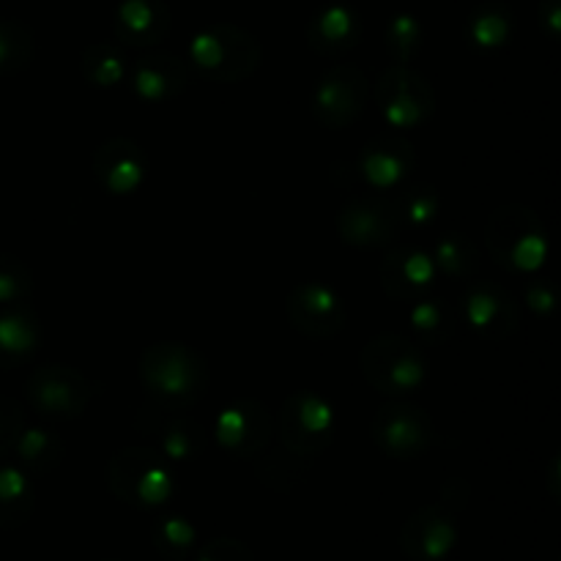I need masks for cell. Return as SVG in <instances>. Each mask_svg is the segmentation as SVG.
I'll return each mask as SVG.
<instances>
[{"instance_id": "5b68a950", "label": "cell", "mask_w": 561, "mask_h": 561, "mask_svg": "<svg viewBox=\"0 0 561 561\" xmlns=\"http://www.w3.org/2000/svg\"><path fill=\"white\" fill-rule=\"evenodd\" d=\"M192 66L219 82H241L261 66V44L236 25H211L190 42Z\"/></svg>"}, {"instance_id": "f546056e", "label": "cell", "mask_w": 561, "mask_h": 561, "mask_svg": "<svg viewBox=\"0 0 561 561\" xmlns=\"http://www.w3.org/2000/svg\"><path fill=\"white\" fill-rule=\"evenodd\" d=\"M513 14L504 3H485L471 14L469 38L480 49L504 47L513 36Z\"/></svg>"}, {"instance_id": "44dd1931", "label": "cell", "mask_w": 561, "mask_h": 561, "mask_svg": "<svg viewBox=\"0 0 561 561\" xmlns=\"http://www.w3.org/2000/svg\"><path fill=\"white\" fill-rule=\"evenodd\" d=\"M131 85L146 102H170L190 85V66L170 53L142 55L131 71Z\"/></svg>"}, {"instance_id": "484cf974", "label": "cell", "mask_w": 561, "mask_h": 561, "mask_svg": "<svg viewBox=\"0 0 561 561\" xmlns=\"http://www.w3.org/2000/svg\"><path fill=\"white\" fill-rule=\"evenodd\" d=\"M411 327L425 345H444L455 334V312L442 296H422L409 307Z\"/></svg>"}, {"instance_id": "8d00e7d4", "label": "cell", "mask_w": 561, "mask_h": 561, "mask_svg": "<svg viewBox=\"0 0 561 561\" xmlns=\"http://www.w3.org/2000/svg\"><path fill=\"white\" fill-rule=\"evenodd\" d=\"M524 299L540 316H546V312H551L557 307V294H553V288L546 279H529L524 288Z\"/></svg>"}, {"instance_id": "4316f807", "label": "cell", "mask_w": 561, "mask_h": 561, "mask_svg": "<svg viewBox=\"0 0 561 561\" xmlns=\"http://www.w3.org/2000/svg\"><path fill=\"white\" fill-rule=\"evenodd\" d=\"M436 272L453 279H471L480 272V250L463 233H444L431 252Z\"/></svg>"}, {"instance_id": "9c48e42d", "label": "cell", "mask_w": 561, "mask_h": 561, "mask_svg": "<svg viewBox=\"0 0 561 561\" xmlns=\"http://www.w3.org/2000/svg\"><path fill=\"white\" fill-rule=\"evenodd\" d=\"M274 436V416L261 400H233L217 414L211 438L239 460H255L266 453Z\"/></svg>"}, {"instance_id": "277c9868", "label": "cell", "mask_w": 561, "mask_h": 561, "mask_svg": "<svg viewBox=\"0 0 561 561\" xmlns=\"http://www.w3.org/2000/svg\"><path fill=\"white\" fill-rule=\"evenodd\" d=\"M359 367L365 381L376 392L389 394V398H403V394L416 392L427 381L425 351L411 343L409 337H400V334L373 337L362 348Z\"/></svg>"}, {"instance_id": "4fadbf2b", "label": "cell", "mask_w": 561, "mask_h": 561, "mask_svg": "<svg viewBox=\"0 0 561 561\" xmlns=\"http://www.w3.org/2000/svg\"><path fill=\"white\" fill-rule=\"evenodd\" d=\"M135 425L137 431L151 436L159 455H164L168 460H175V463L197 460L206 453L208 444H211V436H208V431L195 416L175 409H162V405L142 409L137 414Z\"/></svg>"}, {"instance_id": "8992f818", "label": "cell", "mask_w": 561, "mask_h": 561, "mask_svg": "<svg viewBox=\"0 0 561 561\" xmlns=\"http://www.w3.org/2000/svg\"><path fill=\"white\" fill-rule=\"evenodd\" d=\"M279 442L296 458H316L332 444L337 431V414L316 392H294L277 416Z\"/></svg>"}, {"instance_id": "8fae6325", "label": "cell", "mask_w": 561, "mask_h": 561, "mask_svg": "<svg viewBox=\"0 0 561 561\" xmlns=\"http://www.w3.org/2000/svg\"><path fill=\"white\" fill-rule=\"evenodd\" d=\"M370 436L383 455L398 460H414L431 449L436 427L433 420L411 403H387L370 422Z\"/></svg>"}, {"instance_id": "7402d4cb", "label": "cell", "mask_w": 561, "mask_h": 561, "mask_svg": "<svg viewBox=\"0 0 561 561\" xmlns=\"http://www.w3.org/2000/svg\"><path fill=\"white\" fill-rule=\"evenodd\" d=\"M362 20L354 9L343 3H332L318 11L307 25V44L312 53L340 58L359 44Z\"/></svg>"}, {"instance_id": "3957f363", "label": "cell", "mask_w": 561, "mask_h": 561, "mask_svg": "<svg viewBox=\"0 0 561 561\" xmlns=\"http://www.w3.org/2000/svg\"><path fill=\"white\" fill-rule=\"evenodd\" d=\"M107 488L135 510L162 507L173 496V471L153 447H124L107 460Z\"/></svg>"}, {"instance_id": "cb8c5ba5", "label": "cell", "mask_w": 561, "mask_h": 561, "mask_svg": "<svg viewBox=\"0 0 561 561\" xmlns=\"http://www.w3.org/2000/svg\"><path fill=\"white\" fill-rule=\"evenodd\" d=\"M36 507V491L33 477L20 466H3L0 469V529H14L31 518Z\"/></svg>"}, {"instance_id": "d6986e66", "label": "cell", "mask_w": 561, "mask_h": 561, "mask_svg": "<svg viewBox=\"0 0 561 561\" xmlns=\"http://www.w3.org/2000/svg\"><path fill=\"white\" fill-rule=\"evenodd\" d=\"M436 263L431 252L414 244H394L381 263V285L392 299L411 301L422 299L436 285Z\"/></svg>"}, {"instance_id": "2e32d148", "label": "cell", "mask_w": 561, "mask_h": 561, "mask_svg": "<svg viewBox=\"0 0 561 561\" xmlns=\"http://www.w3.org/2000/svg\"><path fill=\"white\" fill-rule=\"evenodd\" d=\"M460 307L469 327L488 340H504L520 327L518 299L496 283H471L463 290Z\"/></svg>"}, {"instance_id": "ffe728a7", "label": "cell", "mask_w": 561, "mask_h": 561, "mask_svg": "<svg viewBox=\"0 0 561 561\" xmlns=\"http://www.w3.org/2000/svg\"><path fill=\"white\" fill-rule=\"evenodd\" d=\"M121 47H153L170 33V9L162 0H121L113 20Z\"/></svg>"}, {"instance_id": "7c38bea8", "label": "cell", "mask_w": 561, "mask_h": 561, "mask_svg": "<svg viewBox=\"0 0 561 561\" xmlns=\"http://www.w3.org/2000/svg\"><path fill=\"white\" fill-rule=\"evenodd\" d=\"M370 85L365 71L351 64H337L318 80L312 93V113L329 129H348L367 107Z\"/></svg>"}, {"instance_id": "836d02e7", "label": "cell", "mask_w": 561, "mask_h": 561, "mask_svg": "<svg viewBox=\"0 0 561 561\" xmlns=\"http://www.w3.org/2000/svg\"><path fill=\"white\" fill-rule=\"evenodd\" d=\"M33 58V33L20 22H0V75H16Z\"/></svg>"}, {"instance_id": "52a82bcc", "label": "cell", "mask_w": 561, "mask_h": 561, "mask_svg": "<svg viewBox=\"0 0 561 561\" xmlns=\"http://www.w3.org/2000/svg\"><path fill=\"white\" fill-rule=\"evenodd\" d=\"M373 96L381 115L394 129H416L431 121L436 110L433 85L409 64H394L383 69L376 80Z\"/></svg>"}, {"instance_id": "83f0119b", "label": "cell", "mask_w": 561, "mask_h": 561, "mask_svg": "<svg viewBox=\"0 0 561 561\" xmlns=\"http://www.w3.org/2000/svg\"><path fill=\"white\" fill-rule=\"evenodd\" d=\"M394 208H398L403 228H425L442 211V197L436 186L422 184V181H405L392 195Z\"/></svg>"}, {"instance_id": "e0dca14e", "label": "cell", "mask_w": 561, "mask_h": 561, "mask_svg": "<svg viewBox=\"0 0 561 561\" xmlns=\"http://www.w3.org/2000/svg\"><path fill=\"white\" fill-rule=\"evenodd\" d=\"M416 164L414 146L398 135H376L362 146L356 170L373 192H394Z\"/></svg>"}, {"instance_id": "d6a6232c", "label": "cell", "mask_w": 561, "mask_h": 561, "mask_svg": "<svg viewBox=\"0 0 561 561\" xmlns=\"http://www.w3.org/2000/svg\"><path fill=\"white\" fill-rule=\"evenodd\" d=\"M387 49L392 53L394 64H409L425 44V31L414 14H394L389 20L387 33H383Z\"/></svg>"}, {"instance_id": "d4e9b609", "label": "cell", "mask_w": 561, "mask_h": 561, "mask_svg": "<svg viewBox=\"0 0 561 561\" xmlns=\"http://www.w3.org/2000/svg\"><path fill=\"white\" fill-rule=\"evenodd\" d=\"M16 460H20V469L27 471L31 477L47 474L55 466L64 460V438L55 436L47 427H25L20 433L14 444Z\"/></svg>"}, {"instance_id": "d590c367", "label": "cell", "mask_w": 561, "mask_h": 561, "mask_svg": "<svg viewBox=\"0 0 561 561\" xmlns=\"http://www.w3.org/2000/svg\"><path fill=\"white\" fill-rule=\"evenodd\" d=\"M195 561H255V557L244 542L233 540V537H217L201 548Z\"/></svg>"}, {"instance_id": "ba28073f", "label": "cell", "mask_w": 561, "mask_h": 561, "mask_svg": "<svg viewBox=\"0 0 561 561\" xmlns=\"http://www.w3.org/2000/svg\"><path fill=\"white\" fill-rule=\"evenodd\" d=\"M403 230L392 195L367 192L343 203L337 214V236L351 247H387L394 244Z\"/></svg>"}, {"instance_id": "6da1fadb", "label": "cell", "mask_w": 561, "mask_h": 561, "mask_svg": "<svg viewBox=\"0 0 561 561\" xmlns=\"http://www.w3.org/2000/svg\"><path fill=\"white\" fill-rule=\"evenodd\" d=\"M140 383L153 405L186 411L206 394L208 367L195 348L184 343H153L140 356Z\"/></svg>"}, {"instance_id": "30bf717a", "label": "cell", "mask_w": 561, "mask_h": 561, "mask_svg": "<svg viewBox=\"0 0 561 561\" xmlns=\"http://www.w3.org/2000/svg\"><path fill=\"white\" fill-rule=\"evenodd\" d=\"M25 394L47 420H77L91 403V383L69 365H42L27 378Z\"/></svg>"}, {"instance_id": "74e56055", "label": "cell", "mask_w": 561, "mask_h": 561, "mask_svg": "<svg viewBox=\"0 0 561 561\" xmlns=\"http://www.w3.org/2000/svg\"><path fill=\"white\" fill-rule=\"evenodd\" d=\"M540 22L546 25L548 36L557 38L561 27V0H542L540 3Z\"/></svg>"}, {"instance_id": "5bb4252c", "label": "cell", "mask_w": 561, "mask_h": 561, "mask_svg": "<svg viewBox=\"0 0 561 561\" xmlns=\"http://www.w3.org/2000/svg\"><path fill=\"white\" fill-rule=\"evenodd\" d=\"M285 316L296 332L312 340H329L343 332L345 301L327 283H301L285 299Z\"/></svg>"}, {"instance_id": "603a6c76", "label": "cell", "mask_w": 561, "mask_h": 561, "mask_svg": "<svg viewBox=\"0 0 561 561\" xmlns=\"http://www.w3.org/2000/svg\"><path fill=\"white\" fill-rule=\"evenodd\" d=\"M42 345V323L25 307L0 310V365L14 367L27 362Z\"/></svg>"}, {"instance_id": "f1b7e54d", "label": "cell", "mask_w": 561, "mask_h": 561, "mask_svg": "<svg viewBox=\"0 0 561 561\" xmlns=\"http://www.w3.org/2000/svg\"><path fill=\"white\" fill-rule=\"evenodd\" d=\"M80 66L85 80L96 88H115L129 69L124 47L113 42H96L85 47Z\"/></svg>"}, {"instance_id": "e575fe53", "label": "cell", "mask_w": 561, "mask_h": 561, "mask_svg": "<svg viewBox=\"0 0 561 561\" xmlns=\"http://www.w3.org/2000/svg\"><path fill=\"white\" fill-rule=\"evenodd\" d=\"M22 431H25V411H22V405L14 398L0 394V458L14 449Z\"/></svg>"}, {"instance_id": "1f68e13d", "label": "cell", "mask_w": 561, "mask_h": 561, "mask_svg": "<svg viewBox=\"0 0 561 561\" xmlns=\"http://www.w3.org/2000/svg\"><path fill=\"white\" fill-rule=\"evenodd\" d=\"M33 299V274L16 255L0 252V307H25Z\"/></svg>"}, {"instance_id": "9a60e30c", "label": "cell", "mask_w": 561, "mask_h": 561, "mask_svg": "<svg viewBox=\"0 0 561 561\" xmlns=\"http://www.w3.org/2000/svg\"><path fill=\"white\" fill-rule=\"evenodd\" d=\"M458 507L449 502L431 504L411 515L400 529V551L414 561H442L453 553L458 542Z\"/></svg>"}, {"instance_id": "7a4b0ae2", "label": "cell", "mask_w": 561, "mask_h": 561, "mask_svg": "<svg viewBox=\"0 0 561 561\" xmlns=\"http://www.w3.org/2000/svg\"><path fill=\"white\" fill-rule=\"evenodd\" d=\"M485 247L507 272L535 274L548 257V233L542 219L520 203H504L488 217Z\"/></svg>"}, {"instance_id": "4dcf8cb0", "label": "cell", "mask_w": 561, "mask_h": 561, "mask_svg": "<svg viewBox=\"0 0 561 561\" xmlns=\"http://www.w3.org/2000/svg\"><path fill=\"white\" fill-rule=\"evenodd\" d=\"M153 548L170 561H186L195 553V526L181 515H164L151 529Z\"/></svg>"}, {"instance_id": "ac0fdd59", "label": "cell", "mask_w": 561, "mask_h": 561, "mask_svg": "<svg viewBox=\"0 0 561 561\" xmlns=\"http://www.w3.org/2000/svg\"><path fill=\"white\" fill-rule=\"evenodd\" d=\"M93 179L110 195H131L148 175V157L140 142L129 137H113L93 151Z\"/></svg>"}]
</instances>
